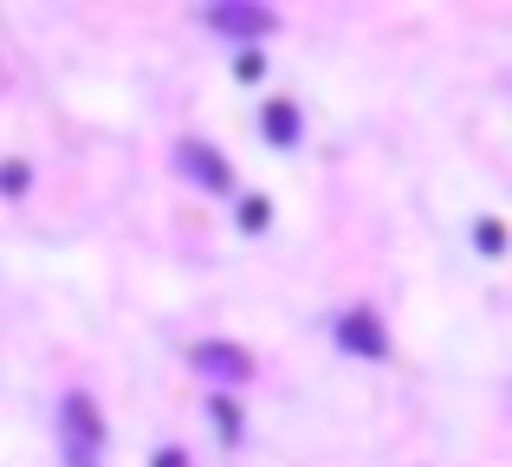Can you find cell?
<instances>
[{"label":"cell","mask_w":512,"mask_h":467,"mask_svg":"<svg viewBox=\"0 0 512 467\" xmlns=\"http://www.w3.org/2000/svg\"><path fill=\"white\" fill-rule=\"evenodd\" d=\"M240 228H247V234H253V228H266V202H260V195H253V202L240 208Z\"/></svg>","instance_id":"ba28073f"},{"label":"cell","mask_w":512,"mask_h":467,"mask_svg":"<svg viewBox=\"0 0 512 467\" xmlns=\"http://www.w3.org/2000/svg\"><path fill=\"white\" fill-rule=\"evenodd\" d=\"M208 416H214V429H221L227 442H240V409L227 403V396H214V409H208Z\"/></svg>","instance_id":"52a82bcc"},{"label":"cell","mask_w":512,"mask_h":467,"mask_svg":"<svg viewBox=\"0 0 512 467\" xmlns=\"http://www.w3.org/2000/svg\"><path fill=\"white\" fill-rule=\"evenodd\" d=\"M201 20L221 26V33H247V39H260V33H273V26H279L266 7H208Z\"/></svg>","instance_id":"3957f363"},{"label":"cell","mask_w":512,"mask_h":467,"mask_svg":"<svg viewBox=\"0 0 512 467\" xmlns=\"http://www.w3.org/2000/svg\"><path fill=\"white\" fill-rule=\"evenodd\" d=\"M188 169H195L208 189H227V163H221L214 150H201V143H188Z\"/></svg>","instance_id":"8992f818"},{"label":"cell","mask_w":512,"mask_h":467,"mask_svg":"<svg viewBox=\"0 0 512 467\" xmlns=\"http://www.w3.org/2000/svg\"><path fill=\"white\" fill-rule=\"evenodd\" d=\"M156 467H182V455H175V448H163V455H156Z\"/></svg>","instance_id":"9c48e42d"},{"label":"cell","mask_w":512,"mask_h":467,"mask_svg":"<svg viewBox=\"0 0 512 467\" xmlns=\"http://www.w3.org/2000/svg\"><path fill=\"white\" fill-rule=\"evenodd\" d=\"M195 370H208V377L221 383H247L253 377V351H240V344H195Z\"/></svg>","instance_id":"7a4b0ae2"},{"label":"cell","mask_w":512,"mask_h":467,"mask_svg":"<svg viewBox=\"0 0 512 467\" xmlns=\"http://www.w3.org/2000/svg\"><path fill=\"white\" fill-rule=\"evenodd\" d=\"M338 338L350 344V351H363V357H383V351H389V338H383V325H376V318H370V312H363V305H357V312H344V325H338Z\"/></svg>","instance_id":"277c9868"},{"label":"cell","mask_w":512,"mask_h":467,"mask_svg":"<svg viewBox=\"0 0 512 467\" xmlns=\"http://www.w3.org/2000/svg\"><path fill=\"white\" fill-rule=\"evenodd\" d=\"M266 137H273V143H299V111H292L286 98L266 104Z\"/></svg>","instance_id":"5b68a950"},{"label":"cell","mask_w":512,"mask_h":467,"mask_svg":"<svg viewBox=\"0 0 512 467\" xmlns=\"http://www.w3.org/2000/svg\"><path fill=\"white\" fill-rule=\"evenodd\" d=\"M59 442H65V467H98L104 461V422L91 409V396H65V416H59Z\"/></svg>","instance_id":"6da1fadb"}]
</instances>
